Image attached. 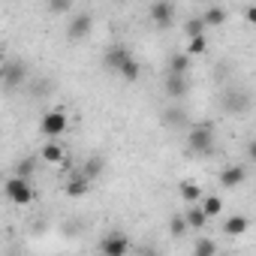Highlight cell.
<instances>
[{
  "mask_svg": "<svg viewBox=\"0 0 256 256\" xmlns=\"http://www.w3.org/2000/svg\"><path fill=\"white\" fill-rule=\"evenodd\" d=\"M187 148L193 154H211L214 151V126L208 120L193 124L190 126V136H187Z\"/></svg>",
  "mask_w": 256,
  "mask_h": 256,
  "instance_id": "6da1fadb",
  "label": "cell"
},
{
  "mask_svg": "<svg viewBox=\"0 0 256 256\" xmlns=\"http://www.w3.org/2000/svg\"><path fill=\"white\" fill-rule=\"evenodd\" d=\"M4 193H6V199L16 202V205L34 202V187H30V181H28V178H18V175H12V178L4 184Z\"/></svg>",
  "mask_w": 256,
  "mask_h": 256,
  "instance_id": "7a4b0ae2",
  "label": "cell"
},
{
  "mask_svg": "<svg viewBox=\"0 0 256 256\" xmlns=\"http://www.w3.org/2000/svg\"><path fill=\"white\" fill-rule=\"evenodd\" d=\"M100 253H102V256H126V253H130V238H126L120 229H114V232L102 235Z\"/></svg>",
  "mask_w": 256,
  "mask_h": 256,
  "instance_id": "3957f363",
  "label": "cell"
},
{
  "mask_svg": "<svg viewBox=\"0 0 256 256\" xmlns=\"http://www.w3.org/2000/svg\"><path fill=\"white\" fill-rule=\"evenodd\" d=\"M0 78H4V84H6L10 90H16V88L24 84V78H28V64H24V60H6L4 70H0Z\"/></svg>",
  "mask_w": 256,
  "mask_h": 256,
  "instance_id": "277c9868",
  "label": "cell"
},
{
  "mask_svg": "<svg viewBox=\"0 0 256 256\" xmlns=\"http://www.w3.org/2000/svg\"><path fill=\"white\" fill-rule=\"evenodd\" d=\"M66 124H70V120H66V114L54 108V112H46V114H42V120H40V130H42V136L54 139V136H60V133L66 130Z\"/></svg>",
  "mask_w": 256,
  "mask_h": 256,
  "instance_id": "5b68a950",
  "label": "cell"
},
{
  "mask_svg": "<svg viewBox=\"0 0 256 256\" xmlns=\"http://www.w3.org/2000/svg\"><path fill=\"white\" fill-rule=\"evenodd\" d=\"M220 102H223V108H226L229 114H241V112L250 108V94L235 88V90H226V94L220 96Z\"/></svg>",
  "mask_w": 256,
  "mask_h": 256,
  "instance_id": "8992f818",
  "label": "cell"
},
{
  "mask_svg": "<svg viewBox=\"0 0 256 256\" xmlns=\"http://www.w3.org/2000/svg\"><path fill=\"white\" fill-rule=\"evenodd\" d=\"M90 24H94V18H90V12H76L72 18H70V24H66V36L76 42V40H84L88 34H90Z\"/></svg>",
  "mask_w": 256,
  "mask_h": 256,
  "instance_id": "52a82bcc",
  "label": "cell"
},
{
  "mask_svg": "<svg viewBox=\"0 0 256 256\" xmlns=\"http://www.w3.org/2000/svg\"><path fill=\"white\" fill-rule=\"evenodd\" d=\"M133 54H130V48H124V46H108L106 48V54H102V64H106V70H112V72H120V66L130 60Z\"/></svg>",
  "mask_w": 256,
  "mask_h": 256,
  "instance_id": "ba28073f",
  "label": "cell"
},
{
  "mask_svg": "<svg viewBox=\"0 0 256 256\" xmlns=\"http://www.w3.org/2000/svg\"><path fill=\"white\" fill-rule=\"evenodd\" d=\"M163 90H166V96H169V100H184V96H187V90H190V82H187V76H172V72H166Z\"/></svg>",
  "mask_w": 256,
  "mask_h": 256,
  "instance_id": "9c48e42d",
  "label": "cell"
},
{
  "mask_svg": "<svg viewBox=\"0 0 256 256\" xmlns=\"http://www.w3.org/2000/svg\"><path fill=\"white\" fill-rule=\"evenodd\" d=\"M151 18L157 28H169L175 22V4H169V0H160V4H151Z\"/></svg>",
  "mask_w": 256,
  "mask_h": 256,
  "instance_id": "30bf717a",
  "label": "cell"
},
{
  "mask_svg": "<svg viewBox=\"0 0 256 256\" xmlns=\"http://www.w3.org/2000/svg\"><path fill=\"white\" fill-rule=\"evenodd\" d=\"M244 178H247V169H244V166H226V169H220V184H223L226 190L244 184Z\"/></svg>",
  "mask_w": 256,
  "mask_h": 256,
  "instance_id": "8fae6325",
  "label": "cell"
},
{
  "mask_svg": "<svg viewBox=\"0 0 256 256\" xmlns=\"http://www.w3.org/2000/svg\"><path fill=\"white\" fill-rule=\"evenodd\" d=\"M247 226H250V220H247L244 214L226 217V220H223V235H229V238H238V235H244V232H247Z\"/></svg>",
  "mask_w": 256,
  "mask_h": 256,
  "instance_id": "7c38bea8",
  "label": "cell"
},
{
  "mask_svg": "<svg viewBox=\"0 0 256 256\" xmlns=\"http://www.w3.org/2000/svg\"><path fill=\"white\" fill-rule=\"evenodd\" d=\"M190 118H187V112L181 108V106H169L166 112H163V124L166 126H172V130H178V126H184Z\"/></svg>",
  "mask_w": 256,
  "mask_h": 256,
  "instance_id": "4fadbf2b",
  "label": "cell"
},
{
  "mask_svg": "<svg viewBox=\"0 0 256 256\" xmlns=\"http://www.w3.org/2000/svg\"><path fill=\"white\" fill-rule=\"evenodd\" d=\"M88 190H90V181H88L82 172H78V175H72V178H70V184H66V196H72V199H82Z\"/></svg>",
  "mask_w": 256,
  "mask_h": 256,
  "instance_id": "5bb4252c",
  "label": "cell"
},
{
  "mask_svg": "<svg viewBox=\"0 0 256 256\" xmlns=\"http://www.w3.org/2000/svg\"><path fill=\"white\" fill-rule=\"evenodd\" d=\"M178 190H181V199H184L187 205H199V202L205 199V196H202V187H199V184H193V181H181V187H178Z\"/></svg>",
  "mask_w": 256,
  "mask_h": 256,
  "instance_id": "9a60e30c",
  "label": "cell"
},
{
  "mask_svg": "<svg viewBox=\"0 0 256 256\" xmlns=\"http://www.w3.org/2000/svg\"><path fill=\"white\" fill-rule=\"evenodd\" d=\"M187 70H190V54L187 52H175L169 58V72L172 76H187Z\"/></svg>",
  "mask_w": 256,
  "mask_h": 256,
  "instance_id": "2e32d148",
  "label": "cell"
},
{
  "mask_svg": "<svg viewBox=\"0 0 256 256\" xmlns=\"http://www.w3.org/2000/svg\"><path fill=\"white\" fill-rule=\"evenodd\" d=\"M184 220H187V226H190V229H202V226L208 223V214L202 211V205H190V208H187V214H184Z\"/></svg>",
  "mask_w": 256,
  "mask_h": 256,
  "instance_id": "e0dca14e",
  "label": "cell"
},
{
  "mask_svg": "<svg viewBox=\"0 0 256 256\" xmlns=\"http://www.w3.org/2000/svg\"><path fill=\"white\" fill-rule=\"evenodd\" d=\"M42 160H46V163H64V160H66V151H64V145H58V142H48V145H42Z\"/></svg>",
  "mask_w": 256,
  "mask_h": 256,
  "instance_id": "ac0fdd59",
  "label": "cell"
},
{
  "mask_svg": "<svg viewBox=\"0 0 256 256\" xmlns=\"http://www.w3.org/2000/svg\"><path fill=\"white\" fill-rule=\"evenodd\" d=\"M199 205H202V211L208 214V220H211V217H220V214H223V199H220L217 193H211V196H205V199H202Z\"/></svg>",
  "mask_w": 256,
  "mask_h": 256,
  "instance_id": "d6986e66",
  "label": "cell"
},
{
  "mask_svg": "<svg viewBox=\"0 0 256 256\" xmlns=\"http://www.w3.org/2000/svg\"><path fill=\"white\" fill-rule=\"evenodd\" d=\"M202 22H205V28H217V24L226 22V10H223V6H208V10L202 12Z\"/></svg>",
  "mask_w": 256,
  "mask_h": 256,
  "instance_id": "ffe728a7",
  "label": "cell"
},
{
  "mask_svg": "<svg viewBox=\"0 0 256 256\" xmlns=\"http://www.w3.org/2000/svg\"><path fill=\"white\" fill-rule=\"evenodd\" d=\"M193 256H217V241L214 238H196L193 241Z\"/></svg>",
  "mask_w": 256,
  "mask_h": 256,
  "instance_id": "44dd1931",
  "label": "cell"
},
{
  "mask_svg": "<svg viewBox=\"0 0 256 256\" xmlns=\"http://www.w3.org/2000/svg\"><path fill=\"white\" fill-rule=\"evenodd\" d=\"M139 72H142L139 60H136V58H130V60H126V64L120 66V72H118V76H120L124 82H136V78H139Z\"/></svg>",
  "mask_w": 256,
  "mask_h": 256,
  "instance_id": "7402d4cb",
  "label": "cell"
},
{
  "mask_svg": "<svg viewBox=\"0 0 256 256\" xmlns=\"http://www.w3.org/2000/svg\"><path fill=\"white\" fill-rule=\"evenodd\" d=\"M100 172H102V157H88L82 175H84L88 181H94V178H100Z\"/></svg>",
  "mask_w": 256,
  "mask_h": 256,
  "instance_id": "603a6c76",
  "label": "cell"
},
{
  "mask_svg": "<svg viewBox=\"0 0 256 256\" xmlns=\"http://www.w3.org/2000/svg\"><path fill=\"white\" fill-rule=\"evenodd\" d=\"M187 229H190V226H187L184 214H172V217H169V235H172V238H184Z\"/></svg>",
  "mask_w": 256,
  "mask_h": 256,
  "instance_id": "cb8c5ba5",
  "label": "cell"
},
{
  "mask_svg": "<svg viewBox=\"0 0 256 256\" xmlns=\"http://www.w3.org/2000/svg\"><path fill=\"white\" fill-rule=\"evenodd\" d=\"M184 34H187V40L205 36V22H202V16H199V18H190V22L184 24Z\"/></svg>",
  "mask_w": 256,
  "mask_h": 256,
  "instance_id": "d4e9b609",
  "label": "cell"
},
{
  "mask_svg": "<svg viewBox=\"0 0 256 256\" xmlns=\"http://www.w3.org/2000/svg\"><path fill=\"white\" fill-rule=\"evenodd\" d=\"M34 166H36V160H34V157H24V160L16 163V175H18V178H30V175H34Z\"/></svg>",
  "mask_w": 256,
  "mask_h": 256,
  "instance_id": "484cf974",
  "label": "cell"
},
{
  "mask_svg": "<svg viewBox=\"0 0 256 256\" xmlns=\"http://www.w3.org/2000/svg\"><path fill=\"white\" fill-rule=\"evenodd\" d=\"M208 52V40L205 36H196V40H190V46H187V54L190 58H196V54H205Z\"/></svg>",
  "mask_w": 256,
  "mask_h": 256,
  "instance_id": "4316f807",
  "label": "cell"
},
{
  "mask_svg": "<svg viewBox=\"0 0 256 256\" xmlns=\"http://www.w3.org/2000/svg\"><path fill=\"white\" fill-rule=\"evenodd\" d=\"M48 12H54V16L72 12V4H66V0H48Z\"/></svg>",
  "mask_w": 256,
  "mask_h": 256,
  "instance_id": "83f0119b",
  "label": "cell"
},
{
  "mask_svg": "<svg viewBox=\"0 0 256 256\" xmlns=\"http://www.w3.org/2000/svg\"><path fill=\"white\" fill-rule=\"evenodd\" d=\"M139 256H160V253H157V247L145 244V247H139Z\"/></svg>",
  "mask_w": 256,
  "mask_h": 256,
  "instance_id": "f1b7e54d",
  "label": "cell"
},
{
  "mask_svg": "<svg viewBox=\"0 0 256 256\" xmlns=\"http://www.w3.org/2000/svg\"><path fill=\"white\" fill-rule=\"evenodd\" d=\"M247 157L256 163V139H253V142H247Z\"/></svg>",
  "mask_w": 256,
  "mask_h": 256,
  "instance_id": "f546056e",
  "label": "cell"
},
{
  "mask_svg": "<svg viewBox=\"0 0 256 256\" xmlns=\"http://www.w3.org/2000/svg\"><path fill=\"white\" fill-rule=\"evenodd\" d=\"M247 22L256 24V6H247Z\"/></svg>",
  "mask_w": 256,
  "mask_h": 256,
  "instance_id": "4dcf8cb0",
  "label": "cell"
}]
</instances>
